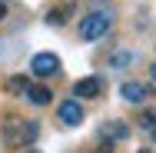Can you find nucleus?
I'll return each mask as SVG.
<instances>
[{
  "label": "nucleus",
  "mask_w": 156,
  "mask_h": 153,
  "mask_svg": "<svg viewBox=\"0 0 156 153\" xmlns=\"http://www.w3.org/2000/svg\"><path fill=\"white\" fill-rule=\"evenodd\" d=\"M37 133H40V123L37 120H7L3 123V143L7 147H27L37 140Z\"/></svg>",
  "instance_id": "f257e3e1"
},
{
  "label": "nucleus",
  "mask_w": 156,
  "mask_h": 153,
  "mask_svg": "<svg viewBox=\"0 0 156 153\" xmlns=\"http://www.w3.org/2000/svg\"><path fill=\"white\" fill-rule=\"evenodd\" d=\"M110 30H113V13H110V10H93L90 17L80 20V40H87V43L106 37Z\"/></svg>",
  "instance_id": "f03ea898"
},
{
  "label": "nucleus",
  "mask_w": 156,
  "mask_h": 153,
  "mask_svg": "<svg viewBox=\"0 0 156 153\" xmlns=\"http://www.w3.org/2000/svg\"><path fill=\"white\" fill-rule=\"evenodd\" d=\"M60 57H57V53H50V50H43V53H37V57H33L30 60V73L33 77H40V80H47V77H57V73H60Z\"/></svg>",
  "instance_id": "7ed1b4c3"
},
{
  "label": "nucleus",
  "mask_w": 156,
  "mask_h": 153,
  "mask_svg": "<svg viewBox=\"0 0 156 153\" xmlns=\"http://www.w3.org/2000/svg\"><path fill=\"white\" fill-rule=\"evenodd\" d=\"M120 97H123L126 103H133V107H143L153 97V87L150 83H140V80H126L123 87H120Z\"/></svg>",
  "instance_id": "20e7f679"
},
{
  "label": "nucleus",
  "mask_w": 156,
  "mask_h": 153,
  "mask_svg": "<svg viewBox=\"0 0 156 153\" xmlns=\"http://www.w3.org/2000/svg\"><path fill=\"white\" fill-rule=\"evenodd\" d=\"M57 117H60L63 126H80L83 123V103L80 100H63L57 107Z\"/></svg>",
  "instance_id": "39448f33"
},
{
  "label": "nucleus",
  "mask_w": 156,
  "mask_h": 153,
  "mask_svg": "<svg viewBox=\"0 0 156 153\" xmlns=\"http://www.w3.org/2000/svg\"><path fill=\"white\" fill-rule=\"evenodd\" d=\"M103 77H83V80H76L73 83V97H80V100H96L100 93H103Z\"/></svg>",
  "instance_id": "423d86ee"
},
{
  "label": "nucleus",
  "mask_w": 156,
  "mask_h": 153,
  "mask_svg": "<svg viewBox=\"0 0 156 153\" xmlns=\"http://www.w3.org/2000/svg\"><path fill=\"white\" fill-rule=\"evenodd\" d=\"M100 133L106 137V143H110V140H113V143H120V140H126V137H129V126H126L123 120H113V123H106Z\"/></svg>",
  "instance_id": "0eeeda50"
},
{
  "label": "nucleus",
  "mask_w": 156,
  "mask_h": 153,
  "mask_svg": "<svg viewBox=\"0 0 156 153\" xmlns=\"http://www.w3.org/2000/svg\"><path fill=\"white\" fill-rule=\"evenodd\" d=\"M27 100H30L33 107H47V103L53 100V90H50V87H40V83H37V87L30 83V90H27Z\"/></svg>",
  "instance_id": "6e6552de"
},
{
  "label": "nucleus",
  "mask_w": 156,
  "mask_h": 153,
  "mask_svg": "<svg viewBox=\"0 0 156 153\" xmlns=\"http://www.w3.org/2000/svg\"><path fill=\"white\" fill-rule=\"evenodd\" d=\"M70 13H73V3H63V7H53V10L47 13V24H50V27H63V24L70 20Z\"/></svg>",
  "instance_id": "1a4fd4ad"
},
{
  "label": "nucleus",
  "mask_w": 156,
  "mask_h": 153,
  "mask_svg": "<svg viewBox=\"0 0 156 153\" xmlns=\"http://www.w3.org/2000/svg\"><path fill=\"white\" fill-rule=\"evenodd\" d=\"M3 87H7V93H10V97H27V90H30V80H27L23 73H17V77H10Z\"/></svg>",
  "instance_id": "9d476101"
},
{
  "label": "nucleus",
  "mask_w": 156,
  "mask_h": 153,
  "mask_svg": "<svg viewBox=\"0 0 156 153\" xmlns=\"http://www.w3.org/2000/svg\"><path fill=\"white\" fill-rule=\"evenodd\" d=\"M136 63V53L133 50H116L113 57H110V67L113 70H126V67H133Z\"/></svg>",
  "instance_id": "9b49d317"
},
{
  "label": "nucleus",
  "mask_w": 156,
  "mask_h": 153,
  "mask_svg": "<svg viewBox=\"0 0 156 153\" xmlns=\"http://www.w3.org/2000/svg\"><path fill=\"white\" fill-rule=\"evenodd\" d=\"M136 123H140V130H153V126H156V107H150V110H143Z\"/></svg>",
  "instance_id": "f8f14e48"
},
{
  "label": "nucleus",
  "mask_w": 156,
  "mask_h": 153,
  "mask_svg": "<svg viewBox=\"0 0 156 153\" xmlns=\"http://www.w3.org/2000/svg\"><path fill=\"white\" fill-rule=\"evenodd\" d=\"M3 20H7V7L0 3V24H3Z\"/></svg>",
  "instance_id": "ddd939ff"
},
{
  "label": "nucleus",
  "mask_w": 156,
  "mask_h": 153,
  "mask_svg": "<svg viewBox=\"0 0 156 153\" xmlns=\"http://www.w3.org/2000/svg\"><path fill=\"white\" fill-rule=\"evenodd\" d=\"M96 153H113V150H110V143H106V147H100V150H96Z\"/></svg>",
  "instance_id": "4468645a"
},
{
  "label": "nucleus",
  "mask_w": 156,
  "mask_h": 153,
  "mask_svg": "<svg viewBox=\"0 0 156 153\" xmlns=\"http://www.w3.org/2000/svg\"><path fill=\"white\" fill-rule=\"evenodd\" d=\"M150 137H153V143H156V126H153V130H150Z\"/></svg>",
  "instance_id": "2eb2a0df"
},
{
  "label": "nucleus",
  "mask_w": 156,
  "mask_h": 153,
  "mask_svg": "<svg viewBox=\"0 0 156 153\" xmlns=\"http://www.w3.org/2000/svg\"><path fill=\"white\" fill-rule=\"evenodd\" d=\"M23 153H40V150H33V147H27V150H23Z\"/></svg>",
  "instance_id": "dca6fc26"
},
{
  "label": "nucleus",
  "mask_w": 156,
  "mask_h": 153,
  "mask_svg": "<svg viewBox=\"0 0 156 153\" xmlns=\"http://www.w3.org/2000/svg\"><path fill=\"white\" fill-rule=\"evenodd\" d=\"M153 83H156V63H153Z\"/></svg>",
  "instance_id": "f3484780"
},
{
  "label": "nucleus",
  "mask_w": 156,
  "mask_h": 153,
  "mask_svg": "<svg viewBox=\"0 0 156 153\" xmlns=\"http://www.w3.org/2000/svg\"><path fill=\"white\" fill-rule=\"evenodd\" d=\"M140 153H153V150H140Z\"/></svg>",
  "instance_id": "a211bd4d"
},
{
  "label": "nucleus",
  "mask_w": 156,
  "mask_h": 153,
  "mask_svg": "<svg viewBox=\"0 0 156 153\" xmlns=\"http://www.w3.org/2000/svg\"><path fill=\"white\" fill-rule=\"evenodd\" d=\"M0 3H3V0H0Z\"/></svg>",
  "instance_id": "6ab92c4d"
}]
</instances>
